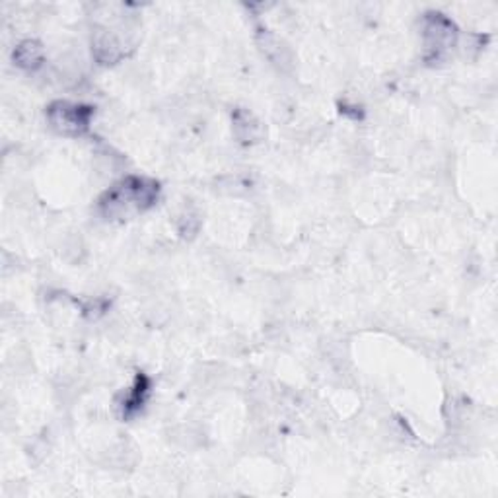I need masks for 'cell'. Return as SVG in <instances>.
Here are the masks:
<instances>
[{"mask_svg":"<svg viewBox=\"0 0 498 498\" xmlns=\"http://www.w3.org/2000/svg\"><path fill=\"white\" fill-rule=\"evenodd\" d=\"M158 183L130 176L101 195L100 213L108 220H125L135 215H140L158 199Z\"/></svg>","mask_w":498,"mask_h":498,"instance_id":"obj_1","label":"cell"},{"mask_svg":"<svg viewBox=\"0 0 498 498\" xmlns=\"http://www.w3.org/2000/svg\"><path fill=\"white\" fill-rule=\"evenodd\" d=\"M425 47L426 57L430 61H440L450 53V49L457 42V30L452 20L442 14H426L425 16Z\"/></svg>","mask_w":498,"mask_h":498,"instance_id":"obj_2","label":"cell"},{"mask_svg":"<svg viewBox=\"0 0 498 498\" xmlns=\"http://www.w3.org/2000/svg\"><path fill=\"white\" fill-rule=\"evenodd\" d=\"M47 120L61 135H82L90 127L91 110L81 103L55 101L47 110Z\"/></svg>","mask_w":498,"mask_h":498,"instance_id":"obj_3","label":"cell"},{"mask_svg":"<svg viewBox=\"0 0 498 498\" xmlns=\"http://www.w3.org/2000/svg\"><path fill=\"white\" fill-rule=\"evenodd\" d=\"M127 39L111 28H98L91 39V51L100 64H115L125 57Z\"/></svg>","mask_w":498,"mask_h":498,"instance_id":"obj_4","label":"cell"},{"mask_svg":"<svg viewBox=\"0 0 498 498\" xmlns=\"http://www.w3.org/2000/svg\"><path fill=\"white\" fill-rule=\"evenodd\" d=\"M257 45L261 51H263V55L269 59V62H273L279 71H291L294 67L292 51L279 35L269 32L259 34Z\"/></svg>","mask_w":498,"mask_h":498,"instance_id":"obj_5","label":"cell"},{"mask_svg":"<svg viewBox=\"0 0 498 498\" xmlns=\"http://www.w3.org/2000/svg\"><path fill=\"white\" fill-rule=\"evenodd\" d=\"M234 135L242 144H255L263 139V125L247 110H235L232 115Z\"/></svg>","mask_w":498,"mask_h":498,"instance_id":"obj_6","label":"cell"},{"mask_svg":"<svg viewBox=\"0 0 498 498\" xmlns=\"http://www.w3.org/2000/svg\"><path fill=\"white\" fill-rule=\"evenodd\" d=\"M14 61L20 69L35 71L43 62V47L37 42H24L14 51Z\"/></svg>","mask_w":498,"mask_h":498,"instance_id":"obj_7","label":"cell"}]
</instances>
